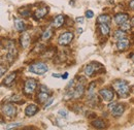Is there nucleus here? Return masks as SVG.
<instances>
[{"instance_id": "f257e3e1", "label": "nucleus", "mask_w": 134, "mask_h": 130, "mask_svg": "<svg viewBox=\"0 0 134 130\" xmlns=\"http://www.w3.org/2000/svg\"><path fill=\"white\" fill-rule=\"evenodd\" d=\"M114 88L117 90V92L121 97H127L128 94H129V90H130L129 85L125 81H117L114 84Z\"/></svg>"}, {"instance_id": "f03ea898", "label": "nucleus", "mask_w": 134, "mask_h": 130, "mask_svg": "<svg viewBox=\"0 0 134 130\" xmlns=\"http://www.w3.org/2000/svg\"><path fill=\"white\" fill-rule=\"evenodd\" d=\"M49 70L48 66L44 63H35L29 66V71L33 72L35 74H43Z\"/></svg>"}, {"instance_id": "7ed1b4c3", "label": "nucleus", "mask_w": 134, "mask_h": 130, "mask_svg": "<svg viewBox=\"0 0 134 130\" xmlns=\"http://www.w3.org/2000/svg\"><path fill=\"white\" fill-rule=\"evenodd\" d=\"M73 39V34L71 32H65L60 35V37L58 38V44L61 46H67L71 42V40Z\"/></svg>"}, {"instance_id": "20e7f679", "label": "nucleus", "mask_w": 134, "mask_h": 130, "mask_svg": "<svg viewBox=\"0 0 134 130\" xmlns=\"http://www.w3.org/2000/svg\"><path fill=\"white\" fill-rule=\"evenodd\" d=\"M37 86V82L33 79H29L25 83V87H24V92L26 94H32Z\"/></svg>"}, {"instance_id": "39448f33", "label": "nucleus", "mask_w": 134, "mask_h": 130, "mask_svg": "<svg viewBox=\"0 0 134 130\" xmlns=\"http://www.w3.org/2000/svg\"><path fill=\"white\" fill-rule=\"evenodd\" d=\"M2 113L7 117H15L17 114V109L13 104H5L2 106Z\"/></svg>"}, {"instance_id": "423d86ee", "label": "nucleus", "mask_w": 134, "mask_h": 130, "mask_svg": "<svg viewBox=\"0 0 134 130\" xmlns=\"http://www.w3.org/2000/svg\"><path fill=\"white\" fill-rule=\"evenodd\" d=\"M99 94H100L101 97L103 98L104 101H111L115 97V93L110 89H102V90H100Z\"/></svg>"}, {"instance_id": "0eeeda50", "label": "nucleus", "mask_w": 134, "mask_h": 130, "mask_svg": "<svg viewBox=\"0 0 134 130\" xmlns=\"http://www.w3.org/2000/svg\"><path fill=\"white\" fill-rule=\"evenodd\" d=\"M20 42H21V47L23 49L28 48V46L30 45V35H29V33H22V35L20 37Z\"/></svg>"}, {"instance_id": "6e6552de", "label": "nucleus", "mask_w": 134, "mask_h": 130, "mask_svg": "<svg viewBox=\"0 0 134 130\" xmlns=\"http://www.w3.org/2000/svg\"><path fill=\"white\" fill-rule=\"evenodd\" d=\"M85 91V85L83 83H79L74 89V94H73V97L74 98H80L82 97V95L84 94Z\"/></svg>"}, {"instance_id": "1a4fd4ad", "label": "nucleus", "mask_w": 134, "mask_h": 130, "mask_svg": "<svg viewBox=\"0 0 134 130\" xmlns=\"http://www.w3.org/2000/svg\"><path fill=\"white\" fill-rule=\"evenodd\" d=\"M64 21H65V18H64L63 15H58L57 17H55L54 20H53V26L55 28H60L64 24Z\"/></svg>"}, {"instance_id": "9d476101", "label": "nucleus", "mask_w": 134, "mask_h": 130, "mask_svg": "<svg viewBox=\"0 0 134 130\" xmlns=\"http://www.w3.org/2000/svg\"><path fill=\"white\" fill-rule=\"evenodd\" d=\"M97 63H91V64L87 65L86 66V68H85V73H86V75H88V77H91V75H93V73L95 72V70H97L98 68H97Z\"/></svg>"}, {"instance_id": "9b49d317", "label": "nucleus", "mask_w": 134, "mask_h": 130, "mask_svg": "<svg viewBox=\"0 0 134 130\" xmlns=\"http://www.w3.org/2000/svg\"><path fill=\"white\" fill-rule=\"evenodd\" d=\"M37 112H38V107H37L35 104H30V105H28V106L26 107V110H25V114H26L27 117H32V116H34Z\"/></svg>"}, {"instance_id": "f8f14e48", "label": "nucleus", "mask_w": 134, "mask_h": 130, "mask_svg": "<svg viewBox=\"0 0 134 130\" xmlns=\"http://www.w3.org/2000/svg\"><path fill=\"white\" fill-rule=\"evenodd\" d=\"M129 19V16L127 14H119L115 17V22L117 23L118 25H122L123 23L127 22Z\"/></svg>"}, {"instance_id": "ddd939ff", "label": "nucleus", "mask_w": 134, "mask_h": 130, "mask_svg": "<svg viewBox=\"0 0 134 130\" xmlns=\"http://www.w3.org/2000/svg\"><path fill=\"white\" fill-rule=\"evenodd\" d=\"M48 7H42V8H38V9H36L35 10V13H34V18L35 19H37V20H39V19H41V18H43V17L46 16L47 14H48Z\"/></svg>"}, {"instance_id": "4468645a", "label": "nucleus", "mask_w": 134, "mask_h": 130, "mask_svg": "<svg viewBox=\"0 0 134 130\" xmlns=\"http://www.w3.org/2000/svg\"><path fill=\"white\" fill-rule=\"evenodd\" d=\"M15 27H16V30L19 32H24L25 29H26V26H25V23L20 20V19H16L15 20Z\"/></svg>"}, {"instance_id": "2eb2a0df", "label": "nucleus", "mask_w": 134, "mask_h": 130, "mask_svg": "<svg viewBox=\"0 0 134 130\" xmlns=\"http://www.w3.org/2000/svg\"><path fill=\"white\" fill-rule=\"evenodd\" d=\"M128 46H129V40H128V39H126V38H123V39H120V40H118L117 47H118V49H119V50L123 51V50L126 49Z\"/></svg>"}, {"instance_id": "dca6fc26", "label": "nucleus", "mask_w": 134, "mask_h": 130, "mask_svg": "<svg viewBox=\"0 0 134 130\" xmlns=\"http://www.w3.org/2000/svg\"><path fill=\"white\" fill-rule=\"evenodd\" d=\"M16 77H17V73L16 72H14V73H10L5 80L3 82V84L4 85H6V86H10L12 84H13V82L16 80Z\"/></svg>"}, {"instance_id": "f3484780", "label": "nucleus", "mask_w": 134, "mask_h": 130, "mask_svg": "<svg viewBox=\"0 0 134 130\" xmlns=\"http://www.w3.org/2000/svg\"><path fill=\"white\" fill-rule=\"evenodd\" d=\"M97 22L99 24H108L110 22V18H109V16H107V15H101V16L98 17Z\"/></svg>"}, {"instance_id": "a211bd4d", "label": "nucleus", "mask_w": 134, "mask_h": 130, "mask_svg": "<svg viewBox=\"0 0 134 130\" xmlns=\"http://www.w3.org/2000/svg\"><path fill=\"white\" fill-rule=\"evenodd\" d=\"M49 93L48 92H46V91H41L39 94H38V97H37V99H38V101L39 102H44V101H47L48 99H49Z\"/></svg>"}, {"instance_id": "6ab92c4d", "label": "nucleus", "mask_w": 134, "mask_h": 130, "mask_svg": "<svg viewBox=\"0 0 134 130\" xmlns=\"http://www.w3.org/2000/svg\"><path fill=\"white\" fill-rule=\"evenodd\" d=\"M99 29H100V31H101V33H102V35H104V36L108 35V34H109V31H110V29H109V26H108L107 24H100V26H99Z\"/></svg>"}, {"instance_id": "aec40b11", "label": "nucleus", "mask_w": 134, "mask_h": 130, "mask_svg": "<svg viewBox=\"0 0 134 130\" xmlns=\"http://www.w3.org/2000/svg\"><path fill=\"white\" fill-rule=\"evenodd\" d=\"M123 112H124V106L122 105V104H118L117 107L111 112L113 115L115 116V117H120L121 115L123 114Z\"/></svg>"}, {"instance_id": "412c9836", "label": "nucleus", "mask_w": 134, "mask_h": 130, "mask_svg": "<svg viewBox=\"0 0 134 130\" xmlns=\"http://www.w3.org/2000/svg\"><path fill=\"white\" fill-rule=\"evenodd\" d=\"M88 97L90 99L95 97V84L94 83H92L88 89Z\"/></svg>"}, {"instance_id": "4be33fe9", "label": "nucleus", "mask_w": 134, "mask_h": 130, "mask_svg": "<svg viewBox=\"0 0 134 130\" xmlns=\"http://www.w3.org/2000/svg\"><path fill=\"white\" fill-rule=\"evenodd\" d=\"M92 125H93L95 128H99V129H102V128H104V127H105L104 122H103V121H101V120H99V119H97V120L93 121V122H92Z\"/></svg>"}, {"instance_id": "5701e85b", "label": "nucleus", "mask_w": 134, "mask_h": 130, "mask_svg": "<svg viewBox=\"0 0 134 130\" xmlns=\"http://www.w3.org/2000/svg\"><path fill=\"white\" fill-rule=\"evenodd\" d=\"M125 36H126V33L125 31H123V30H117L116 32H115V38L118 39V40H120V39H123V38H125Z\"/></svg>"}, {"instance_id": "b1692460", "label": "nucleus", "mask_w": 134, "mask_h": 130, "mask_svg": "<svg viewBox=\"0 0 134 130\" xmlns=\"http://www.w3.org/2000/svg\"><path fill=\"white\" fill-rule=\"evenodd\" d=\"M52 35H53V31L51 29H48L47 31H44L43 34H42V39L43 40H49L52 37Z\"/></svg>"}, {"instance_id": "393cba45", "label": "nucleus", "mask_w": 134, "mask_h": 130, "mask_svg": "<svg viewBox=\"0 0 134 130\" xmlns=\"http://www.w3.org/2000/svg\"><path fill=\"white\" fill-rule=\"evenodd\" d=\"M120 26H121V30H123V31H128V30H130V28H131V24L129 23V21L123 23V24L120 25Z\"/></svg>"}, {"instance_id": "a878e982", "label": "nucleus", "mask_w": 134, "mask_h": 130, "mask_svg": "<svg viewBox=\"0 0 134 130\" xmlns=\"http://www.w3.org/2000/svg\"><path fill=\"white\" fill-rule=\"evenodd\" d=\"M58 114H59V116H61L62 118H64V119H67L68 118V115H69L66 110H60L58 112Z\"/></svg>"}, {"instance_id": "bb28decb", "label": "nucleus", "mask_w": 134, "mask_h": 130, "mask_svg": "<svg viewBox=\"0 0 134 130\" xmlns=\"http://www.w3.org/2000/svg\"><path fill=\"white\" fill-rule=\"evenodd\" d=\"M20 14L23 17H28L30 15V12L27 10V9H20Z\"/></svg>"}, {"instance_id": "cd10ccee", "label": "nucleus", "mask_w": 134, "mask_h": 130, "mask_svg": "<svg viewBox=\"0 0 134 130\" xmlns=\"http://www.w3.org/2000/svg\"><path fill=\"white\" fill-rule=\"evenodd\" d=\"M117 105H118V103L117 102H113V103H109L108 104V110L110 111V112H113L116 107H117Z\"/></svg>"}, {"instance_id": "c85d7f7f", "label": "nucleus", "mask_w": 134, "mask_h": 130, "mask_svg": "<svg viewBox=\"0 0 134 130\" xmlns=\"http://www.w3.org/2000/svg\"><path fill=\"white\" fill-rule=\"evenodd\" d=\"M19 126H21V123H14V124H10L6 127V129H13V128H17Z\"/></svg>"}, {"instance_id": "c756f323", "label": "nucleus", "mask_w": 134, "mask_h": 130, "mask_svg": "<svg viewBox=\"0 0 134 130\" xmlns=\"http://www.w3.org/2000/svg\"><path fill=\"white\" fill-rule=\"evenodd\" d=\"M93 16H94V14H93V12H92V10H87V12H86V17H87L88 19L93 18Z\"/></svg>"}, {"instance_id": "7c9ffc66", "label": "nucleus", "mask_w": 134, "mask_h": 130, "mask_svg": "<svg viewBox=\"0 0 134 130\" xmlns=\"http://www.w3.org/2000/svg\"><path fill=\"white\" fill-rule=\"evenodd\" d=\"M6 71V68L3 66V65H1V72H0V75L1 77H3V74H4V72Z\"/></svg>"}, {"instance_id": "2f4dec72", "label": "nucleus", "mask_w": 134, "mask_h": 130, "mask_svg": "<svg viewBox=\"0 0 134 130\" xmlns=\"http://www.w3.org/2000/svg\"><path fill=\"white\" fill-rule=\"evenodd\" d=\"M53 101H54V99H53V98H52V99H50V100H49V102H48V103L46 104V106H44V109H47V107H49V106H50L51 104L53 103Z\"/></svg>"}, {"instance_id": "473e14b6", "label": "nucleus", "mask_w": 134, "mask_h": 130, "mask_svg": "<svg viewBox=\"0 0 134 130\" xmlns=\"http://www.w3.org/2000/svg\"><path fill=\"white\" fill-rule=\"evenodd\" d=\"M76 22H79V23H83L84 22V18H82V17H80V18H76V20H75Z\"/></svg>"}, {"instance_id": "72a5a7b5", "label": "nucleus", "mask_w": 134, "mask_h": 130, "mask_svg": "<svg viewBox=\"0 0 134 130\" xmlns=\"http://www.w3.org/2000/svg\"><path fill=\"white\" fill-rule=\"evenodd\" d=\"M67 77H68V73H64V74H63V75H61V78H62V79H63V80H66L67 79Z\"/></svg>"}, {"instance_id": "f704fd0d", "label": "nucleus", "mask_w": 134, "mask_h": 130, "mask_svg": "<svg viewBox=\"0 0 134 130\" xmlns=\"http://www.w3.org/2000/svg\"><path fill=\"white\" fill-rule=\"evenodd\" d=\"M41 91H46V92H48V88L44 87V86H41Z\"/></svg>"}, {"instance_id": "c9c22d12", "label": "nucleus", "mask_w": 134, "mask_h": 130, "mask_svg": "<svg viewBox=\"0 0 134 130\" xmlns=\"http://www.w3.org/2000/svg\"><path fill=\"white\" fill-rule=\"evenodd\" d=\"M130 7H131V8H133V9H134V0H132V1H130Z\"/></svg>"}, {"instance_id": "e433bc0d", "label": "nucleus", "mask_w": 134, "mask_h": 130, "mask_svg": "<svg viewBox=\"0 0 134 130\" xmlns=\"http://www.w3.org/2000/svg\"><path fill=\"white\" fill-rule=\"evenodd\" d=\"M53 77H54V78H59L60 75H59V74H55V73H54V74H53Z\"/></svg>"}, {"instance_id": "4c0bfd02", "label": "nucleus", "mask_w": 134, "mask_h": 130, "mask_svg": "<svg viewBox=\"0 0 134 130\" xmlns=\"http://www.w3.org/2000/svg\"><path fill=\"white\" fill-rule=\"evenodd\" d=\"M132 25H133V26H134V18H133V19H132Z\"/></svg>"}, {"instance_id": "58836bf2", "label": "nucleus", "mask_w": 134, "mask_h": 130, "mask_svg": "<svg viewBox=\"0 0 134 130\" xmlns=\"http://www.w3.org/2000/svg\"><path fill=\"white\" fill-rule=\"evenodd\" d=\"M132 58H133V60H134V55H133V56H132Z\"/></svg>"}]
</instances>
